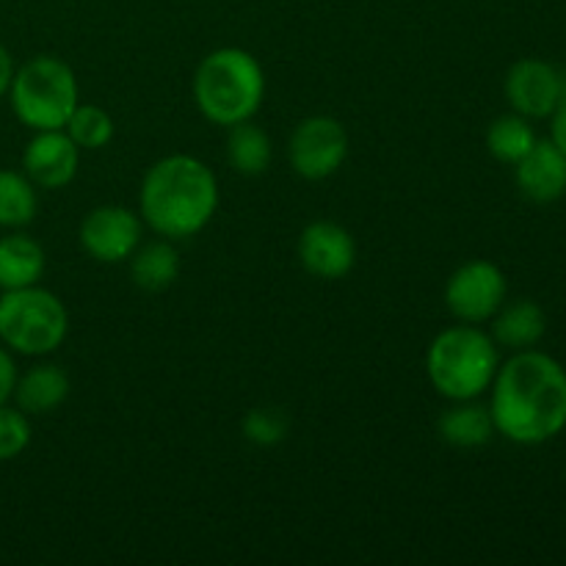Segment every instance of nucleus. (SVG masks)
I'll return each mask as SVG.
<instances>
[{"mask_svg":"<svg viewBox=\"0 0 566 566\" xmlns=\"http://www.w3.org/2000/svg\"><path fill=\"white\" fill-rule=\"evenodd\" d=\"M492 423L517 446H542L566 426V370L542 352L514 354L492 381Z\"/></svg>","mask_w":566,"mask_h":566,"instance_id":"f257e3e1","label":"nucleus"},{"mask_svg":"<svg viewBox=\"0 0 566 566\" xmlns=\"http://www.w3.org/2000/svg\"><path fill=\"white\" fill-rule=\"evenodd\" d=\"M501 357L497 343L475 324L440 332L426 352V376L448 401H475L495 381Z\"/></svg>","mask_w":566,"mask_h":566,"instance_id":"20e7f679","label":"nucleus"},{"mask_svg":"<svg viewBox=\"0 0 566 566\" xmlns=\"http://www.w3.org/2000/svg\"><path fill=\"white\" fill-rule=\"evenodd\" d=\"M553 144L566 155V97L556 111H553Z\"/></svg>","mask_w":566,"mask_h":566,"instance_id":"a878e982","label":"nucleus"},{"mask_svg":"<svg viewBox=\"0 0 566 566\" xmlns=\"http://www.w3.org/2000/svg\"><path fill=\"white\" fill-rule=\"evenodd\" d=\"M536 144L534 130H531L528 119L520 114L497 116L495 122L486 130V147H490L492 158H497L501 164H517L523 155H528V149Z\"/></svg>","mask_w":566,"mask_h":566,"instance_id":"412c9836","label":"nucleus"},{"mask_svg":"<svg viewBox=\"0 0 566 566\" xmlns=\"http://www.w3.org/2000/svg\"><path fill=\"white\" fill-rule=\"evenodd\" d=\"M14 59H11L9 50L0 44V97L3 94H9V86H11V77H14Z\"/></svg>","mask_w":566,"mask_h":566,"instance_id":"bb28decb","label":"nucleus"},{"mask_svg":"<svg viewBox=\"0 0 566 566\" xmlns=\"http://www.w3.org/2000/svg\"><path fill=\"white\" fill-rule=\"evenodd\" d=\"M31 446V420L22 409L0 403V462L22 457Z\"/></svg>","mask_w":566,"mask_h":566,"instance_id":"b1692460","label":"nucleus"},{"mask_svg":"<svg viewBox=\"0 0 566 566\" xmlns=\"http://www.w3.org/2000/svg\"><path fill=\"white\" fill-rule=\"evenodd\" d=\"M287 429H291L287 415L282 412V409H271V407L252 409V412H247V418H243L241 423L243 437H247L252 446H260V448L280 446V442L287 437Z\"/></svg>","mask_w":566,"mask_h":566,"instance_id":"5701e85b","label":"nucleus"},{"mask_svg":"<svg viewBox=\"0 0 566 566\" xmlns=\"http://www.w3.org/2000/svg\"><path fill=\"white\" fill-rule=\"evenodd\" d=\"M506 302V276L490 260L459 265L446 285V304L462 324H484Z\"/></svg>","mask_w":566,"mask_h":566,"instance_id":"0eeeda50","label":"nucleus"},{"mask_svg":"<svg viewBox=\"0 0 566 566\" xmlns=\"http://www.w3.org/2000/svg\"><path fill=\"white\" fill-rule=\"evenodd\" d=\"M36 186L20 171L0 169V227L22 230L36 219Z\"/></svg>","mask_w":566,"mask_h":566,"instance_id":"aec40b11","label":"nucleus"},{"mask_svg":"<svg viewBox=\"0 0 566 566\" xmlns=\"http://www.w3.org/2000/svg\"><path fill=\"white\" fill-rule=\"evenodd\" d=\"M11 111L25 127L64 130L77 99V81L70 64L55 55H36L17 66L9 86Z\"/></svg>","mask_w":566,"mask_h":566,"instance_id":"39448f33","label":"nucleus"},{"mask_svg":"<svg viewBox=\"0 0 566 566\" xmlns=\"http://www.w3.org/2000/svg\"><path fill=\"white\" fill-rule=\"evenodd\" d=\"M291 166L304 180H326L348 158V133L332 116H310L298 122L287 144Z\"/></svg>","mask_w":566,"mask_h":566,"instance_id":"6e6552de","label":"nucleus"},{"mask_svg":"<svg viewBox=\"0 0 566 566\" xmlns=\"http://www.w3.org/2000/svg\"><path fill=\"white\" fill-rule=\"evenodd\" d=\"M298 260L318 280H343L357 263V243L335 221H313L298 235Z\"/></svg>","mask_w":566,"mask_h":566,"instance_id":"f8f14e48","label":"nucleus"},{"mask_svg":"<svg viewBox=\"0 0 566 566\" xmlns=\"http://www.w3.org/2000/svg\"><path fill=\"white\" fill-rule=\"evenodd\" d=\"M271 158H274V147H271V138L263 127L252 125V119L230 127V136H227V160H230V166L238 175H265L271 166Z\"/></svg>","mask_w":566,"mask_h":566,"instance_id":"6ab92c4d","label":"nucleus"},{"mask_svg":"<svg viewBox=\"0 0 566 566\" xmlns=\"http://www.w3.org/2000/svg\"><path fill=\"white\" fill-rule=\"evenodd\" d=\"M70 332V313L55 293L39 285L0 293V343L22 357L59 352Z\"/></svg>","mask_w":566,"mask_h":566,"instance_id":"423d86ee","label":"nucleus"},{"mask_svg":"<svg viewBox=\"0 0 566 566\" xmlns=\"http://www.w3.org/2000/svg\"><path fill=\"white\" fill-rule=\"evenodd\" d=\"M70 396V376L64 368L53 363H39L17 376L14 385V407L22 409L28 418L50 415L61 407Z\"/></svg>","mask_w":566,"mask_h":566,"instance_id":"4468645a","label":"nucleus"},{"mask_svg":"<svg viewBox=\"0 0 566 566\" xmlns=\"http://www.w3.org/2000/svg\"><path fill=\"white\" fill-rule=\"evenodd\" d=\"M506 97L525 119L551 116L566 97L562 72L539 59L517 61L506 75Z\"/></svg>","mask_w":566,"mask_h":566,"instance_id":"9d476101","label":"nucleus"},{"mask_svg":"<svg viewBox=\"0 0 566 566\" xmlns=\"http://www.w3.org/2000/svg\"><path fill=\"white\" fill-rule=\"evenodd\" d=\"M547 332V315L531 298H520V302L501 307L492 315V340L503 348H514V352H525V348L536 346Z\"/></svg>","mask_w":566,"mask_h":566,"instance_id":"2eb2a0df","label":"nucleus"},{"mask_svg":"<svg viewBox=\"0 0 566 566\" xmlns=\"http://www.w3.org/2000/svg\"><path fill=\"white\" fill-rule=\"evenodd\" d=\"M81 166V147L66 130H36L22 153V169L36 188H66Z\"/></svg>","mask_w":566,"mask_h":566,"instance_id":"9b49d317","label":"nucleus"},{"mask_svg":"<svg viewBox=\"0 0 566 566\" xmlns=\"http://www.w3.org/2000/svg\"><path fill=\"white\" fill-rule=\"evenodd\" d=\"M219 210V180L193 155H169L149 166L138 191L142 221L169 241L199 235Z\"/></svg>","mask_w":566,"mask_h":566,"instance_id":"f03ea898","label":"nucleus"},{"mask_svg":"<svg viewBox=\"0 0 566 566\" xmlns=\"http://www.w3.org/2000/svg\"><path fill=\"white\" fill-rule=\"evenodd\" d=\"M144 221L122 205H99L81 224V247L97 263H125L142 243Z\"/></svg>","mask_w":566,"mask_h":566,"instance_id":"1a4fd4ad","label":"nucleus"},{"mask_svg":"<svg viewBox=\"0 0 566 566\" xmlns=\"http://www.w3.org/2000/svg\"><path fill=\"white\" fill-rule=\"evenodd\" d=\"M517 186L531 202H556L566 193V155L553 142H536L517 160Z\"/></svg>","mask_w":566,"mask_h":566,"instance_id":"ddd939ff","label":"nucleus"},{"mask_svg":"<svg viewBox=\"0 0 566 566\" xmlns=\"http://www.w3.org/2000/svg\"><path fill=\"white\" fill-rule=\"evenodd\" d=\"M44 274V249L25 232L0 238V293L39 285Z\"/></svg>","mask_w":566,"mask_h":566,"instance_id":"dca6fc26","label":"nucleus"},{"mask_svg":"<svg viewBox=\"0 0 566 566\" xmlns=\"http://www.w3.org/2000/svg\"><path fill=\"white\" fill-rule=\"evenodd\" d=\"M265 97V75L249 50L219 48L202 59L193 75L199 114L221 127L249 122Z\"/></svg>","mask_w":566,"mask_h":566,"instance_id":"7ed1b4c3","label":"nucleus"},{"mask_svg":"<svg viewBox=\"0 0 566 566\" xmlns=\"http://www.w3.org/2000/svg\"><path fill=\"white\" fill-rule=\"evenodd\" d=\"M81 149H99L114 138V119L105 108L92 103H77L64 127Z\"/></svg>","mask_w":566,"mask_h":566,"instance_id":"4be33fe9","label":"nucleus"},{"mask_svg":"<svg viewBox=\"0 0 566 566\" xmlns=\"http://www.w3.org/2000/svg\"><path fill=\"white\" fill-rule=\"evenodd\" d=\"M437 431L453 448H481L495 434L490 409L475 401H457L437 420Z\"/></svg>","mask_w":566,"mask_h":566,"instance_id":"f3484780","label":"nucleus"},{"mask_svg":"<svg viewBox=\"0 0 566 566\" xmlns=\"http://www.w3.org/2000/svg\"><path fill=\"white\" fill-rule=\"evenodd\" d=\"M17 363L11 357L9 348L0 346V403H9L11 396H14L17 385Z\"/></svg>","mask_w":566,"mask_h":566,"instance_id":"393cba45","label":"nucleus"},{"mask_svg":"<svg viewBox=\"0 0 566 566\" xmlns=\"http://www.w3.org/2000/svg\"><path fill=\"white\" fill-rule=\"evenodd\" d=\"M130 276L142 291L160 293L171 287L180 276V254L169 241L138 243L130 254Z\"/></svg>","mask_w":566,"mask_h":566,"instance_id":"a211bd4d","label":"nucleus"}]
</instances>
